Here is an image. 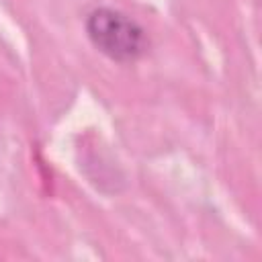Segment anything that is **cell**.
<instances>
[{
  "label": "cell",
  "instance_id": "cell-1",
  "mask_svg": "<svg viewBox=\"0 0 262 262\" xmlns=\"http://www.w3.org/2000/svg\"><path fill=\"white\" fill-rule=\"evenodd\" d=\"M86 35L92 45L119 63L139 59L147 49V35L139 23L121 10L100 6L86 16Z\"/></svg>",
  "mask_w": 262,
  "mask_h": 262
}]
</instances>
